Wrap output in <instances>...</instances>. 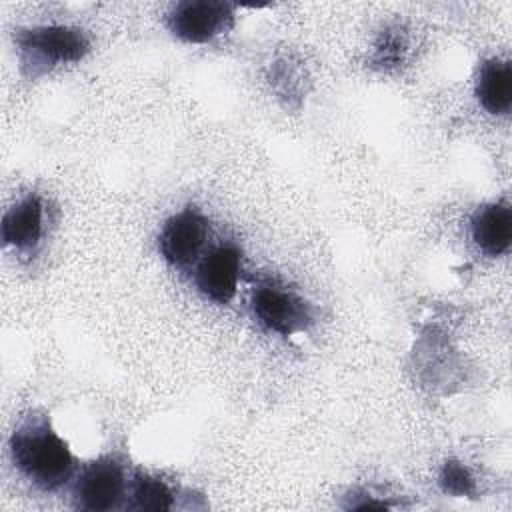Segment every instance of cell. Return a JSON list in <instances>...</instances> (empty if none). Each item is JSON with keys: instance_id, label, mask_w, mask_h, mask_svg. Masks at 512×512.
Wrapping results in <instances>:
<instances>
[{"instance_id": "1", "label": "cell", "mask_w": 512, "mask_h": 512, "mask_svg": "<svg viewBox=\"0 0 512 512\" xmlns=\"http://www.w3.org/2000/svg\"><path fill=\"white\" fill-rule=\"evenodd\" d=\"M10 454L14 466L42 490L60 488L74 468L68 444L44 418H28L14 430Z\"/></svg>"}, {"instance_id": "2", "label": "cell", "mask_w": 512, "mask_h": 512, "mask_svg": "<svg viewBox=\"0 0 512 512\" xmlns=\"http://www.w3.org/2000/svg\"><path fill=\"white\" fill-rule=\"evenodd\" d=\"M24 70L32 76L56 66L78 62L90 50V40L72 26H34L14 32Z\"/></svg>"}, {"instance_id": "3", "label": "cell", "mask_w": 512, "mask_h": 512, "mask_svg": "<svg viewBox=\"0 0 512 512\" xmlns=\"http://www.w3.org/2000/svg\"><path fill=\"white\" fill-rule=\"evenodd\" d=\"M166 24L176 38L188 44H204L232 28L234 6L220 0L178 2L168 12Z\"/></svg>"}, {"instance_id": "4", "label": "cell", "mask_w": 512, "mask_h": 512, "mask_svg": "<svg viewBox=\"0 0 512 512\" xmlns=\"http://www.w3.org/2000/svg\"><path fill=\"white\" fill-rule=\"evenodd\" d=\"M252 312L270 332L290 336L312 322L310 304L296 292L274 282L258 284L252 292Z\"/></svg>"}, {"instance_id": "5", "label": "cell", "mask_w": 512, "mask_h": 512, "mask_svg": "<svg viewBox=\"0 0 512 512\" xmlns=\"http://www.w3.org/2000/svg\"><path fill=\"white\" fill-rule=\"evenodd\" d=\"M208 232L210 224L204 214L192 206L180 210L178 214L170 216L160 230L158 248L162 258L172 266L190 264L206 242Z\"/></svg>"}, {"instance_id": "6", "label": "cell", "mask_w": 512, "mask_h": 512, "mask_svg": "<svg viewBox=\"0 0 512 512\" xmlns=\"http://www.w3.org/2000/svg\"><path fill=\"white\" fill-rule=\"evenodd\" d=\"M242 254L236 244H220L212 248L198 264L194 282L200 294L214 304H228L238 288Z\"/></svg>"}, {"instance_id": "7", "label": "cell", "mask_w": 512, "mask_h": 512, "mask_svg": "<svg viewBox=\"0 0 512 512\" xmlns=\"http://www.w3.org/2000/svg\"><path fill=\"white\" fill-rule=\"evenodd\" d=\"M126 492L122 464L114 458L90 462L76 482V504L84 510H112Z\"/></svg>"}, {"instance_id": "8", "label": "cell", "mask_w": 512, "mask_h": 512, "mask_svg": "<svg viewBox=\"0 0 512 512\" xmlns=\"http://www.w3.org/2000/svg\"><path fill=\"white\" fill-rule=\"evenodd\" d=\"M474 244L486 256H502L512 242V212L506 202H492L478 208L470 220Z\"/></svg>"}, {"instance_id": "9", "label": "cell", "mask_w": 512, "mask_h": 512, "mask_svg": "<svg viewBox=\"0 0 512 512\" xmlns=\"http://www.w3.org/2000/svg\"><path fill=\"white\" fill-rule=\"evenodd\" d=\"M44 206L36 194L16 202L2 220V240L16 250H32L42 238Z\"/></svg>"}, {"instance_id": "10", "label": "cell", "mask_w": 512, "mask_h": 512, "mask_svg": "<svg viewBox=\"0 0 512 512\" xmlns=\"http://www.w3.org/2000/svg\"><path fill=\"white\" fill-rule=\"evenodd\" d=\"M476 98L492 116H506L512 108V66L508 60L490 58L476 80Z\"/></svg>"}, {"instance_id": "11", "label": "cell", "mask_w": 512, "mask_h": 512, "mask_svg": "<svg viewBox=\"0 0 512 512\" xmlns=\"http://www.w3.org/2000/svg\"><path fill=\"white\" fill-rule=\"evenodd\" d=\"M132 498L134 506L140 510H170L172 508V490L168 488L166 482L160 478L148 476V474H138L134 478L132 486Z\"/></svg>"}, {"instance_id": "12", "label": "cell", "mask_w": 512, "mask_h": 512, "mask_svg": "<svg viewBox=\"0 0 512 512\" xmlns=\"http://www.w3.org/2000/svg\"><path fill=\"white\" fill-rule=\"evenodd\" d=\"M406 50H408L406 36L398 28H386L376 40L372 62L378 64L380 68H396L398 64L404 62Z\"/></svg>"}, {"instance_id": "13", "label": "cell", "mask_w": 512, "mask_h": 512, "mask_svg": "<svg viewBox=\"0 0 512 512\" xmlns=\"http://www.w3.org/2000/svg\"><path fill=\"white\" fill-rule=\"evenodd\" d=\"M438 482H440L442 490L452 496H468L474 492V478H472L470 470L458 460L444 462Z\"/></svg>"}]
</instances>
